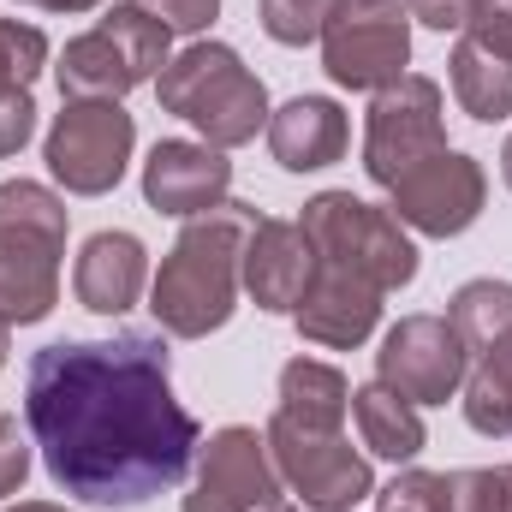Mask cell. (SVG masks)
<instances>
[{
    "label": "cell",
    "mask_w": 512,
    "mask_h": 512,
    "mask_svg": "<svg viewBox=\"0 0 512 512\" xmlns=\"http://www.w3.org/2000/svg\"><path fill=\"white\" fill-rule=\"evenodd\" d=\"M465 36H471L483 54H495V60H507L512 66V0H477Z\"/></svg>",
    "instance_id": "83f0119b"
},
{
    "label": "cell",
    "mask_w": 512,
    "mask_h": 512,
    "mask_svg": "<svg viewBox=\"0 0 512 512\" xmlns=\"http://www.w3.org/2000/svg\"><path fill=\"white\" fill-rule=\"evenodd\" d=\"M262 512H298V507H286V501H274V507H262Z\"/></svg>",
    "instance_id": "8d00e7d4"
},
{
    "label": "cell",
    "mask_w": 512,
    "mask_h": 512,
    "mask_svg": "<svg viewBox=\"0 0 512 512\" xmlns=\"http://www.w3.org/2000/svg\"><path fill=\"white\" fill-rule=\"evenodd\" d=\"M239 280L262 310L274 316H292L316 280V245L304 239L298 221H256L251 239H245V262H239Z\"/></svg>",
    "instance_id": "5bb4252c"
},
{
    "label": "cell",
    "mask_w": 512,
    "mask_h": 512,
    "mask_svg": "<svg viewBox=\"0 0 512 512\" xmlns=\"http://www.w3.org/2000/svg\"><path fill=\"white\" fill-rule=\"evenodd\" d=\"M304 239L316 245V262L376 286V292H399L417 274V245L405 239V227L393 221V209H376L352 191H322L304 203Z\"/></svg>",
    "instance_id": "5b68a950"
},
{
    "label": "cell",
    "mask_w": 512,
    "mask_h": 512,
    "mask_svg": "<svg viewBox=\"0 0 512 512\" xmlns=\"http://www.w3.org/2000/svg\"><path fill=\"white\" fill-rule=\"evenodd\" d=\"M24 6H42V12H96L102 0H24Z\"/></svg>",
    "instance_id": "d6a6232c"
},
{
    "label": "cell",
    "mask_w": 512,
    "mask_h": 512,
    "mask_svg": "<svg viewBox=\"0 0 512 512\" xmlns=\"http://www.w3.org/2000/svg\"><path fill=\"white\" fill-rule=\"evenodd\" d=\"M262 441H268V459H274L280 483H292L304 495V507H316V512H352L370 495V483H376L370 459H358L340 429L334 435L328 429H304V423L274 411Z\"/></svg>",
    "instance_id": "9c48e42d"
},
{
    "label": "cell",
    "mask_w": 512,
    "mask_h": 512,
    "mask_svg": "<svg viewBox=\"0 0 512 512\" xmlns=\"http://www.w3.org/2000/svg\"><path fill=\"white\" fill-rule=\"evenodd\" d=\"M292 316H298V334L316 340V346H358V340H370V328L382 316V292L328 268V262H316V280H310V292Z\"/></svg>",
    "instance_id": "9a60e30c"
},
{
    "label": "cell",
    "mask_w": 512,
    "mask_h": 512,
    "mask_svg": "<svg viewBox=\"0 0 512 512\" xmlns=\"http://www.w3.org/2000/svg\"><path fill=\"white\" fill-rule=\"evenodd\" d=\"M411 60V12L399 0H346L322 30V66L346 90H387Z\"/></svg>",
    "instance_id": "52a82bcc"
},
{
    "label": "cell",
    "mask_w": 512,
    "mask_h": 512,
    "mask_svg": "<svg viewBox=\"0 0 512 512\" xmlns=\"http://www.w3.org/2000/svg\"><path fill=\"white\" fill-rule=\"evenodd\" d=\"M131 6H143L149 18H161L167 30H185V36L209 30L215 12H221V0H131Z\"/></svg>",
    "instance_id": "f1b7e54d"
},
{
    "label": "cell",
    "mask_w": 512,
    "mask_h": 512,
    "mask_svg": "<svg viewBox=\"0 0 512 512\" xmlns=\"http://www.w3.org/2000/svg\"><path fill=\"white\" fill-rule=\"evenodd\" d=\"M131 143H137V126L120 102H66V114H54L48 126V173L78 191V197H102L126 179Z\"/></svg>",
    "instance_id": "ba28073f"
},
{
    "label": "cell",
    "mask_w": 512,
    "mask_h": 512,
    "mask_svg": "<svg viewBox=\"0 0 512 512\" xmlns=\"http://www.w3.org/2000/svg\"><path fill=\"white\" fill-rule=\"evenodd\" d=\"M471 376V352L447 316H405L393 322L376 352V382L411 405H447Z\"/></svg>",
    "instance_id": "30bf717a"
},
{
    "label": "cell",
    "mask_w": 512,
    "mask_h": 512,
    "mask_svg": "<svg viewBox=\"0 0 512 512\" xmlns=\"http://www.w3.org/2000/svg\"><path fill=\"white\" fill-rule=\"evenodd\" d=\"M24 423L48 477L108 512L179 489L203 447L197 417L173 399L167 340L149 328L42 346L24 370Z\"/></svg>",
    "instance_id": "6da1fadb"
},
{
    "label": "cell",
    "mask_w": 512,
    "mask_h": 512,
    "mask_svg": "<svg viewBox=\"0 0 512 512\" xmlns=\"http://www.w3.org/2000/svg\"><path fill=\"white\" fill-rule=\"evenodd\" d=\"M346 0H262V30L286 48H304L328 30V18L340 12Z\"/></svg>",
    "instance_id": "484cf974"
},
{
    "label": "cell",
    "mask_w": 512,
    "mask_h": 512,
    "mask_svg": "<svg viewBox=\"0 0 512 512\" xmlns=\"http://www.w3.org/2000/svg\"><path fill=\"white\" fill-rule=\"evenodd\" d=\"M447 78H453V96H459V108H465L471 120L495 126V120L512 114V66L495 60V54H483L471 36L447 54Z\"/></svg>",
    "instance_id": "7402d4cb"
},
{
    "label": "cell",
    "mask_w": 512,
    "mask_h": 512,
    "mask_svg": "<svg viewBox=\"0 0 512 512\" xmlns=\"http://www.w3.org/2000/svg\"><path fill=\"white\" fill-rule=\"evenodd\" d=\"M465 423L477 435H512V334L495 340L489 352H477L471 376H465Z\"/></svg>",
    "instance_id": "603a6c76"
},
{
    "label": "cell",
    "mask_w": 512,
    "mask_h": 512,
    "mask_svg": "<svg viewBox=\"0 0 512 512\" xmlns=\"http://www.w3.org/2000/svg\"><path fill=\"white\" fill-rule=\"evenodd\" d=\"M155 96H161L167 114L191 120V126L203 131V143H215V149L251 143L256 131H262V120H268L262 78L227 42H197L179 60H167L161 78H155Z\"/></svg>",
    "instance_id": "277c9868"
},
{
    "label": "cell",
    "mask_w": 512,
    "mask_h": 512,
    "mask_svg": "<svg viewBox=\"0 0 512 512\" xmlns=\"http://www.w3.org/2000/svg\"><path fill=\"white\" fill-rule=\"evenodd\" d=\"M346 405H352V387L334 364H316V358H292L280 370V417L304 423V429H340L346 423Z\"/></svg>",
    "instance_id": "ffe728a7"
},
{
    "label": "cell",
    "mask_w": 512,
    "mask_h": 512,
    "mask_svg": "<svg viewBox=\"0 0 512 512\" xmlns=\"http://www.w3.org/2000/svg\"><path fill=\"white\" fill-rule=\"evenodd\" d=\"M387 507L411 512H512V465L495 471H399Z\"/></svg>",
    "instance_id": "e0dca14e"
},
{
    "label": "cell",
    "mask_w": 512,
    "mask_h": 512,
    "mask_svg": "<svg viewBox=\"0 0 512 512\" xmlns=\"http://www.w3.org/2000/svg\"><path fill=\"white\" fill-rule=\"evenodd\" d=\"M405 12L417 24H429V30H465L471 12H477V0H405Z\"/></svg>",
    "instance_id": "1f68e13d"
},
{
    "label": "cell",
    "mask_w": 512,
    "mask_h": 512,
    "mask_svg": "<svg viewBox=\"0 0 512 512\" xmlns=\"http://www.w3.org/2000/svg\"><path fill=\"white\" fill-rule=\"evenodd\" d=\"M48 60V36L36 24L0 18V90H30V78Z\"/></svg>",
    "instance_id": "4316f807"
},
{
    "label": "cell",
    "mask_w": 512,
    "mask_h": 512,
    "mask_svg": "<svg viewBox=\"0 0 512 512\" xmlns=\"http://www.w3.org/2000/svg\"><path fill=\"white\" fill-rule=\"evenodd\" d=\"M274 501H280V471L268 459V441H256V429L239 423L209 435L185 512H262Z\"/></svg>",
    "instance_id": "7c38bea8"
},
{
    "label": "cell",
    "mask_w": 512,
    "mask_h": 512,
    "mask_svg": "<svg viewBox=\"0 0 512 512\" xmlns=\"http://www.w3.org/2000/svg\"><path fill=\"white\" fill-rule=\"evenodd\" d=\"M0 364H6V322H0Z\"/></svg>",
    "instance_id": "d590c367"
},
{
    "label": "cell",
    "mask_w": 512,
    "mask_h": 512,
    "mask_svg": "<svg viewBox=\"0 0 512 512\" xmlns=\"http://www.w3.org/2000/svg\"><path fill=\"white\" fill-rule=\"evenodd\" d=\"M102 30L120 42V54L131 60V72H137L143 84L167 66V42H173V30H167L161 18H149L143 6H131V0H126V6H114V12L102 18Z\"/></svg>",
    "instance_id": "d4e9b609"
},
{
    "label": "cell",
    "mask_w": 512,
    "mask_h": 512,
    "mask_svg": "<svg viewBox=\"0 0 512 512\" xmlns=\"http://www.w3.org/2000/svg\"><path fill=\"white\" fill-rule=\"evenodd\" d=\"M435 155H447V131H441V84L405 72L399 84L376 90L370 102V126H364V167L376 185H399L405 173L429 167Z\"/></svg>",
    "instance_id": "8992f818"
},
{
    "label": "cell",
    "mask_w": 512,
    "mask_h": 512,
    "mask_svg": "<svg viewBox=\"0 0 512 512\" xmlns=\"http://www.w3.org/2000/svg\"><path fill=\"white\" fill-rule=\"evenodd\" d=\"M501 179L512 185V137H507V149H501Z\"/></svg>",
    "instance_id": "836d02e7"
},
{
    "label": "cell",
    "mask_w": 512,
    "mask_h": 512,
    "mask_svg": "<svg viewBox=\"0 0 512 512\" xmlns=\"http://www.w3.org/2000/svg\"><path fill=\"white\" fill-rule=\"evenodd\" d=\"M36 131V102L30 90H0V155H18Z\"/></svg>",
    "instance_id": "f546056e"
},
{
    "label": "cell",
    "mask_w": 512,
    "mask_h": 512,
    "mask_svg": "<svg viewBox=\"0 0 512 512\" xmlns=\"http://www.w3.org/2000/svg\"><path fill=\"white\" fill-rule=\"evenodd\" d=\"M66 203L48 185H0V322H42L60 298Z\"/></svg>",
    "instance_id": "3957f363"
},
{
    "label": "cell",
    "mask_w": 512,
    "mask_h": 512,
    "mask_svg": "<svg viewBox=\"0 0 512 512\" xmlns=\"http://www.w3.org/2000/svg\"><path fill=\"white\" fill-rule=\"evenodd\" d=\"M227 185H233V161L215 149V143H185V137H167L149 149L143 161V197L149 209L161 215H209L227 203Z\"/></svg>",
    "instance_id": "4fadbf2b"
},
{
    "label": "cell",
    "mask_w": 512,
    "mask_h": 512,
    "mask_svg": "<svg viewBox=\"0 0 512 512\" xmlns=\"http://www.w3.org/2000/svg\"><path fill=\"white\" fill-rule=\"evenodd\" d=\"M382 512H411V507H382Z\"/></svg>",
    "instance_id": "74e56055"
},
{
    "label": "cell",
    "mask_w": 512,
    "mask_h": 512,
    "mask_svg": "<svg viewBox=\"0 0 512 512\" xmlns=\"http://www.w3.org/2000/svg\"><path fill=\"white\" fill-rule=\"evenodd\" d=\"M268 149L286 173H316L346 155V114L328 96H292L268 120Z\"/></svg>",
    "instance_id": "ac0fdd59"
},
{
    "label": "cell",
    "mask_w": 512,
    "mask_h": 512,
    "mask_svg": "<svg viewBox=\"0 0 512 512\" xmlns=\"http://www.w3.org/2000/svg\"><path fill=\"white\" fill-rule=\"evenodd\" d=\"M143 280H149V262H143V245L131 233H96L72 268V292L96 316H126L143 298Z\"/></svg>",
    "instance_id": "2e32d148"
},
{
    "label": "cell",
    "mask_w": 512,
    "mask_h": 512,
    "mask_svg": "<svg viewBox=\"0 0 512 512\" xmlns=\"http://www.w3.org/2000/svg\"><path fill=\"white\" fill-rule=\"evenodd\" d=\"M483 197H489L483 167L471 155L447 149V155H435L429 167H417V173H405L393 185V221L417 227L429 239H453L483 215Z\"/></svg>",
    "instance_id": "8fae6325"
},
{
    "label": "cell",
    "mask_w": 512,
    "mask_h": 512,
    "mask_svg": "<svg viewBox=\"0 0 512 512\" xmlns=\"http://www.w3.org/2000/svg\"><path fill=\"white\" fill-rule=\"evenodd\" d=\"M352 411H358V429H364V447H370V453H382L393 465H405V459L423 453V417H417V405L399 399L393 387H382V382L358 387V393H352Z\"/></svg>",
    "instance_id": "44dd1931"
},
{
    "label": "cell",
    "mask_w": 512,
    "mask_h": 512,
    "mask_svg": "<svg viewBox=\"0 0 512 512\" xmlns=\"http://www.w3.org/2000/svg\"><path fill=\"white\" fill-rule=\"evenodd\" d=\"M12 512H66V507H48V501H24V507H12Z\"/></svg>",
    "instance_id": "e575fe53"
},
{
    "label": "cell",
    "mask_w": 512,
    "mask_h": 512,
    "mask_svg": "<svg viewBox=\"0 0 512 512\" xmlns=\"http://www.w3.org/2000/svg\"><path fill=\"white\" fill-rule=\"evenodd\" d=\"M447 322L459 328V340H465L471 358L489 352L495 340H507L512 334V286L507 280H471V286H459Z\"/></svg>",
    "instance_id": "cb8c5ba5"
},
{
    "label": "cell",
    "mask_w": 512,
    "mask_h": 512,
    "mask_svg": "<svg viewBox=\"0 0 512 512\" xmlns=\"http://www.w3.org/2000/svg\"><path fill=\"white\" fill-rule=\"evenodd\" d=\"M24 477H30V441L18 435L12 417H0V501L12 489H24Z\"/></svg>",
    "instance_id": "4dcf8cb0"
},
{
    "label": "cell",
    "mask_w": 512,
    "mask_h": 512,
    "mask_svg": "<svg viewBox=\"0 0 512 512\" xmlns=\"http://www.w3.org/2000/svg\"><path fill=\"white\" fill-rule=\"evenodd\" d=\"M137 84H143V78L131 72V60L120 54V42H114L102 24H96L90 36L66 42V54H60V90H66L72 102H120Z\"/></svg>",
    "instance_id": "d6986e66"
},
{
    "label": "cell",
    "mask_w": 512,
    "mask_h": 512,
    "mask_svg": "<svg viewBox=\"0 0 512 512\" xmlns=\"http://www.w3.org/2000/svg\"><path fill=\"white\" fill-rule=\"evenodd\" d=\"M256 227L251 203H221L209 215H191L179 245L161 256V274L149 286V310L167 334L179 340H203L215 328H227L233 304H239V262L245 239Z\"/></svg>",
    "instance_id": "7a4b0ae2"
}]
</instances>
